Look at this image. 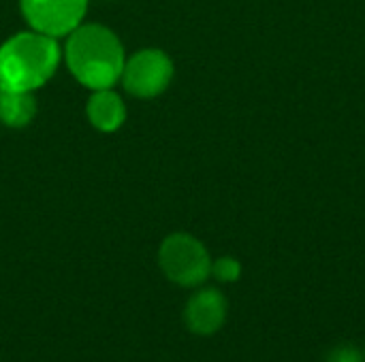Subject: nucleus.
Wrapping results in <instances>:
<instances>
[{
    "mask_svg": "<svg viewBox=\"0 0 365 362\" xmlns=\"http://www.w3.org/2000/svg\"><path fill=\"white\" fill-rule=\"evenodd\" d=\"M73 77L90 90H109L124 70V47L120 38L101 23L77 26L64 49Z\"/></svg>",
    "mask_w": 365,
    "mask_h": 362,
    "instance_id": "nucleus-1",
    "label": "nucleus"
},
{
    "mask_svg": "<svg viewBox=\"0 0 365 362\" xmlns=\"http://www.w3.org/2000/svg\"><path fill=\"white\" fill-rule=\"evenodd\" d=\"M60 62V47L53 36L21 32L0 47V87L34 92L45 85Z\"/></svg>",
    "mask_w": 365,
    "mask_h": 362,
    "instance_id": "nucleus-2",
    "label": "nucleus"
},
{
    "mask_svg": "<svg viewBox=\"0 0 365 362\" xmlns=\"http://www.w3.org/2000/svg\"><path fill=\"white\" fill-rule=\"evenodd\" d=\"M163 273L178 286H199L212 275V258L205 245L186 233L169 235L158 252Z\"/></svg>",
    "mask_w": 365,
    "mask_h": 362,
    "instance_id": "nucleus-3",
    "label": "nucleus"
},
{
    "mask_svg": "<svg viewBox=\"0 0 365 362\" xmlns=\"http://www.w3.org/2000/svg\"><path fill=\"white\" fill-rule=\"evenodd\" d=\"M173 79V62L160 49H141L124 62L122 81L128 94L154 98L167 90Z\"/></svg>",
    "mask_w": 365,
    "mask_h": 362,
    "instance_id": "nucleus-4",
    "label": "nucleus"
},
{
    "mask_svg": "<svg viewBox=\"0 0 365 362\" xmlns=\"http://www.w3.org/2000/svg\"><path fill=\"white\" fill-rule=\"evenodd\" d=\"M21 15L34 32L47 36L71 34L88 11V0H19Z\"/></svg>",
    "mask_w": 365,
    "mask_h": 362,
    "instance_id": "nucleus-5",
    "label": "nucleus"
},
{
    "mask_svg": "<svg viewBox=\"0 0 365 362\" xmlns=\"http://www.w3.org/2000/svg\"><path fill=\"white\" fill-rule=\"evenodd\" d=\"M186 326L195 335H214L227 320V299L214 288L199 290L184 309Z\"/></svg>",
    "mask_w": 365,
    "mask_h": 362,
    "instance_id": "nucleus-6",
    "label": "nucleus"
},
{
    "mask_svg": "<svg viewBox=\"0 0 365 362\" xmlns=\"http://www.w3.org/2000/svg\"><path fill=\"white\" fill-rule=\"evenodd\" d=\"M86 111H88L90 124L101 132H113L126 119V107H124L122 98L111 87L94 90V94L88 100Z\"/></svg>",
    "mask_w": 365,
    "mask_h": 362,
    "instance_id": "nucleus-7",
    "label": "nucleus"
},
{
    "mask_svg": "<svg viewBox=\"0 0 365 362\" xmlns=\"http://www.w3.org/2000/svg\"><path fill=\"white\" fill-rule=\"evenodd\" d=\"M36 115L32 92H13L0 87V119L11 128H24Z\"/></svg>",
    "mask_w": 365,
    "mask_h": 362,
    "instance_id": "nucleus-8",
    "label": "nucleus"
},
{
    "mask_svg": "<svg viewBox=\"0 0 365 362\" xmlns=\"http://www.w3.org/2000/svg\"><path fill=\"white\" fill-rule=\"evenodd\" d=\"M212 273L216 280L220 282H237L240 275H242V265L231 258V256H225V258H218L216 262H212Z\"/></svg>",
    "mask_w": 365,
    "mask_h": 362,
    "instance_id": "nucleus-9",
    "label": "nucleus"
},
{
    "mask_svg": "<svg viewBox=\"0 0 365 362\" xmlns=\"http://www.w3.org/2000/svg\"><path fill=\"white\" fill-rule=\"evenodd\" d=\"M325 362H365V356L355 346H338L329 350Z\"/></svg>",
    "mask_w": 365,
    "mask_h": 362,
    "instance_id": "nucleus-10",
    "label": "nucleus"
},
{
    "mask_svg": "<svg viewBox=\"0 0 365 362\" xmlns=\"http://www.w3.org/2000/svg\"><path fill=\"white\" fill-rule=\"evenodd\" d=\"M364 356H365V352H364Z\"/></svg>",
    "mask_w": 365,
    "mask_h": 362,
    "instance_id": "nucleus-11",
    "label": "nucleus"
}]
</instances>
